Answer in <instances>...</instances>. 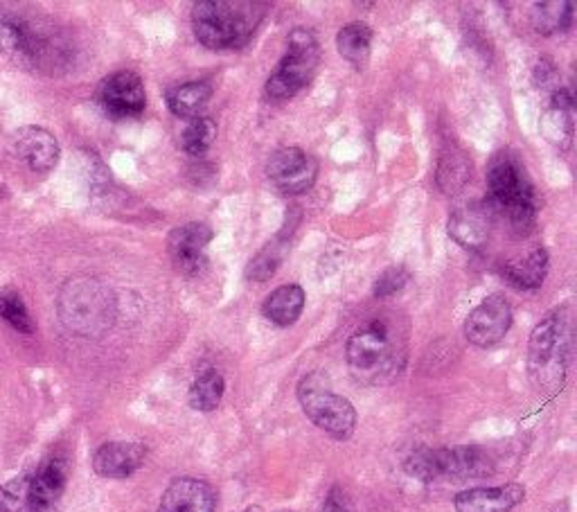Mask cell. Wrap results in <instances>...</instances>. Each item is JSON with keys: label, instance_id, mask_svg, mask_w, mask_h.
I'll use <instances>...</instances> for the list:
<instances>
[{"label": "cell", "instance_id": "23", "mask_svg": "<svg viewBox=\"0 0 577 512\" xmlns=\"http://www.w3.org/2000/svg\"><path fill=\"white\" fill-rule=\"evenodd\" d=\"M336 48L341 57L354 68H364L371 59L373 30L366 23H347L336 34Z\"/></svg>", "mask_w": 577, "mask_h": 512}, {"label": "cell", "instance_id": "9", "mask_svg": "<svg viewBox=\"0 0 577 512\" xmlns=\"http://www.w3.org/2000/svg\"><path fill=\"white\" fill-rule=\"evenodd\" d=\"M298 402L305 415L334 441H347L356 426V411L343 395L330 389L323 373H310L298 384Z\"/></svg>", "mask_w": 577, "mask_h": 512}, {"label": "cell", "instance_id": "17", "mask_svg": "<svg viewBox=\"0 0 577 512\" xmlns=\"http://www.w3.org/2000/svg\"><path fill=\"white\" fill-rule=\"evenodd\" d=\"M65 461L50 459L28 488V512H54L65 490Z\"/></svg>", "mask_w": 577, "mask_h": 512}, {"label": "cell", "instance_id": "3", "mask_svg": "<svg viewBox=\"0 0 577 512\" xmlns=\"http://www.w3.org/2000/svg\"><path fill=\"white\" fill-rule=\"evenodd\" d=\"M0 52L23 68L41 72H59L70 59V46L57 28L23 14L0 19Z\"/></svg>", "mask_w": 577, "mask_h": 512}, {"label": "cell", "instance_id": "19", "mask_svg": "<svg viewBox=\"0 0 577 512\" xmlns=\"http://www.w3.org/2000/svg\"><path fill=\"white\" fill-rule=\"evenodd\" d=\"M492 214L483 208H460L449 219V238L467 251H478L487 244Z\"/></svg>", "mask_w": 577, "mask_h": 512}, {"label": "cell", "instance_id": "10", "mask_svg": "<svg viewBox=\"0 0 577 512\" xmlns=\"http://www.w3.org/2000/svg\"><path fill=\"white\" fill-rule=\"evenodd\" d=\"M266 177L280 194H303L318 177V161L301 148H282L266 163Z\"/></svg>", "mask_w": 577, "mask_h": 512}, {"label": "cell", "instance_id": "26", "mask_svg": "<svg viewBox=\"0 0 577 512\" xmlns=\"http://www.w3.org/2000/svg\"><path fill=\"white\" fill-rule=\"evenodd\" d=\"M570 23H573L570 3H535L533 8V28L544 37L566 32Z\"/></svg>", "mask_w": 577, "mask_h": 512}, {"label": "cell", "instance_id": "35", "mask_svg": "<svg viewBox=\"0 0 577 512\" xmlns=\"http://www.w3.org/2000/svg\"><path fill=\"white\" fill-rule=\"evenodd\" d=\"M3 192H6V190H3V188H0V197H3Z\"/></svg>", "mask_w": 577, "mask_h": 512}, {"label": "cell", "instance_id": "29", "mask_svg": "<svg viewBox=\"0 0 577 512\" xmlns=\"http://www.w3.org/2000/svg\"><path fill=\"white\" fill-rule=\"evenodd\" d=\"M541 131L553 144L566 150L573 138V109H561L550 104V109L541 120Z\"/></svg>", "mask_w": 577, "mask_h": 512}, {"label": "cell", "instance_id": "11", "mask_svg": "<svg viewBox=\"0 0 577 512\" xmlns=\"http://www.w3.org/2000/svg\"><path fill=\"white\" fill-rule=\"evenodd\" d=\"M513 305L503 294H489L465 321V337L476 348H492L510 332Z\"/></svg>", "mask_w": 577, "mask_h": 512}, {"label": "cell", "instance_id": "7", "mask_svg": "<svg viewBox=\"0 0 577 512\" xmlns=\"http://www.w3.org/2000/svg\"><path fill=\"white\" fill-rule=\"evenodd\" d=\"M404 470L424 483L433 481H467L485 479L494 474L489 454L480 448H443V450H417L413 452Z\"/></svg>", "mask_w": 577, "mask_h": 512}, {"label": "cell", "instance_id": "30", "mask_svg": "<svg viewBox=\"0 0 577 512\" xmlns=\"http://www.w3.org/2000/svg\"><path fill=\"white\" fill-rule=\"evenodd\" d=\"M0 319L8 321L21 334L34 332L32 317H30L23 299L17 294V291H8V289L0 291Z\"/></svg>", "mask_w": 577, "mask_h": 512}, {"label": "cell", "instance_id": "22", "mask_svg": "<svg viewBox=\"0 0 577 512\" xmlns=\"http://www.w3.org/2000/svg\"><path fill=\"white\" fill-rule=\"evenodd\" d=\"M212 98V84L205 80L185 82L168 91V107L176 118H199Z\"/></svg>", "mask_w": 577, "mask_h": 512}, {"label": "cell", "instance_id": "27", "mask_svg": "<svg viewBox=\"0 0 577 512\" xmlns=\"http://www.w3.org/2000/svg\"><path fill=\"white\" fill-rule=\"evenodd\" d=\"M216 140V124L207 116H199L190 120V124L181 133V150L188 157H203L212 142Z\"/></svg>", "mask_w": 577, "mask_h": 512}, {"label": "cell", "instance_id": "1", "mask_svg": "<svg viewBox=\"0 0 577 512\" xmlns=\"http://www.w3.org/2000/svg\"><path fill=\"white\" fill-rule=\"evenodd\" d=\"M269 12L260 0H199L192 8V28L210 50H240L257 32Z\"/></svg>", "mask_w": 577, "mask_h": 512}, {"label": "cell", "instance_id": "18", "mask_svg": "<svg viewBox=\"0 0 577 512\" xmlns=\"http://www.w3.org/2000/svg\"><path fill=\"white\" fill-rule=\"evenodd\" d=\"M148 450L140 443H107L93 456L95 474L104 479H126L144 463Z\"/></svg>", "mask_w": 577, "mask_h": 512}, {"label": "cell", "instance_id": "21", "mask_svg": "<svg viewBox=\"0 0 577 512\" xmlns=\"http://www.w3.org/2000/svg\"><path fill=\"white\" fill-rule=\"evenodd\" d=\"M548 273V251L544 247L530 251L524 260L505 262L500 267V275L519 291L539 289Z\"/></svg>", "mask_w": 577, "mask_h": 512}, {"label": "cell", "instance_id": "33", "mask_svg": "<svg viewBox=\"0 0 577 512\" xmlns=\"http://www.w3.org/2000/svg\"><path fill=\"white\" fill-rule=\"evenodd\" d=\"M323 510L325 512H352L350 501H347V496L343 494L341 488H332V492L325 499V508Z\"/></svg>", "mask_w": 577, "mask_h": 512}, {"label": "cell", "instance_id": "32", "mask_svg": "<svg viewBox=\"0 0 577 512\" xmlns=\"http://www.w3.org/2000/svg\"><path fill=\"white\" fill-rule=\"evenodd\" d=\"M535 82L539 89H550V91H557L559 89V72L555 68L553 61L548 59H541L535 68Z\"/></svg>", "mask_w": 577, "mask_h": 512}, {"label": "cell", "instance_id": "34", "mask_svg": "<svg viewBox=\"0 0 577 512\" xmlns=\"http://www.w3.org/2000/svg\"><path fill=\"white\" fill-rule=\"evenodd\" d=\"M246 512H260V510H257V508H249Z\"/></svg>", "mask_w": 577, "mask_h": 512}, {"label": "cell", "instance_id": "25", "mask_svg": "<svg viewBox=\"0 0 577 512\" xmlns=\"http://www.w3.org/2000/svg\"><path fill=\"white\" fill-rule=\"evenodd\" d=\"M224 391H226V382L222 378V373L216 369H205L203 373L196 375L194 384L190 386V406L194 411H201V413H210L214 411L216 406L222 404V398H224Z\"/></svg>", "mask_w": 577, "mask_h": 512}, {"label": "cell", "instance_id": "14", "mask_svg": "<svg viewBox=\"0 0 577 512\" xmlns=\"http://www.w3.org/2000/svg\"><path fill=\"white\" fill-rule=\"evenodd\" d=\"M214 233L207 224H185L170 233L168 251L174 267L181 273H199L205 267V249L212 242Z\"/></svg>", "mask_w": 577, "mask_h": 512}, {"label": "cell", "instance_id": "28", "mask_svg": "<svg viewBox=\"0 0 577 512\" xmlns=\"http://www.w3.org/2000/svg\"><path fill=\"white\" fill-rule=\"evenodd\" d=\"M286 255V244L282 240V235L277 240H273L271 244H266L249 264L246 269V278L253 282H266L269 278L275 275V271L280 269L282 260Z\"/></svg>", "mask_w": 577, "mask_h": 512}, {"label": "cell", "instance_id": "5", "mask_svg": "<svg viewBox=\"0 0 577 512\" xmlns=\"http://www.w3.org/2000/svg\"><path fill=\"white\" fill-rule=\"evenodd\" d=\"M568 350H570V321L568 305L548 312L533 330L528 343V373L533 384L557 395L564 389L568 371Z\"/></svg>", "mask_w": 577, "mask_h": 512}, {"label": "cell", "instance_id": "20", "mask_svg": "<svg viewBox=\"0 0 577 512\" xmlns=\"http://www.w3.org/2000/svg\"><path fill=\"white\" fill-rule=\"evenodd\" d=\"M305 310V289L301 284H282L266 297L262 312L264 317L277 325L288 328L294 325Z\"/></svg>", "mask_w": 577, "mask_h": 512}, {"label": "cell", "instance_id": "8", "mask_svg": "<svg viewBox=\"0 0 577 512\" xmlns=\"http://www.w3.org/2000/svg\"><path fill=\"white\" fill-rule=\"evenodd\" d=\"M318 63L321 48L316 34L307 28L292 30L286 39V54L280 59L266 82V96L275 102L292 100L312 82Z\"/></svg>", "mask_w": 577, "mask_h": 512}, {"label": "cell", "instance_id": "12", "mask_svg": "<svg viewBox=\"0 0 577 512\" xmlns=\"http://www.w3.org/2000/svg\"><path fill=\"white\" fill-rule=\"evenodd\" d=\"M102 109L115 120L138 118L148 107V93H144L142 80L133 70H118L109 76L98 91Z\"/></svg>", "mask_w": 577, "mask_h": 512}, {"label": "cell", "instance_id": "24", "mask_svg": "<svg viewBox=\"0 0 577 512\" xmlns=\"http://www.w3.org/2000/svg\"><path fill=\"white\" fill-rule=\"evenodd\" d=\"M472 179V161L463 150H445L438 170H436V183L445 194H454L465 188V183Z\"/></svg>", "mask_w": 577, "mask_h": 512}, {"label": "cell", "instance_id": "16", "mask_svg": "<svg viewBox=\"0 0 577 512\" xmlns=\"http://www.w3.org/2000/svg\"><path fill=\"white\" fill-rule=\"evenodd\" d=\"M214 505L216 494L210 483L181 476L168 485L156 512H214Z\"/></svg>", "mask_w": 577, "mask_h": 512}, {"label": "cell", "instance_id": "2", "mask_svg": "<svg viewBox=\"0 0 577 512\" xmlns=\"http://www.w3.org/2000/svg\"><path fill=\"white\" fill-rule=\"evenodd\" d=\"M404 337L388 317L366 321L345 345L352 375L366 384H379L395 378L404 365Z\"/></svg>", "mask_w": 577, "mask_h": 512}, {"label": "cell", "instance_id": "15", "mask_svg": "<svg viewBox=\"0 0 577 512\" xmlns=\"http://www.w3.org/2000/svg\"><path fill=\"white\" fill-rule=\"evenodd\" d=\"M526 499V488L505 483L494 488H469L454 499L456 512H510Z\"/></svg>", "mask_w": 577, "mask_h": 512}, {"label": "cell", "instance_id": "31", "mask_svg": "<svg viewBox=\"0 0 577 512\" xmlns=\"http://www.w3.org/2000/svg\"><path fill=\"white\" fill-rule=\"evenodd\" d=\"M408 278H411V275H408V271H406L402 264H399V267H391V269H386V271L377 278V282H375L373 297L379 299V301L395 297L397 291H402V289L406 287Z\"/></svg>", "mask_w": 577, "mask_h": 512}, {"label": "cell", "instance_id": "4", "mask_svg": "<svg viewBox=\"0 0 577 512\" xmlns=\"http://www.w3.org/2000/svg\"><path fill=\"white\" fill-rule=\"evenodd\" d=\"M487 203L492 217H500L517 233H526L537 219L539 199L524 165L510 154H496L487 168Z\"/></svg>", "mask_w": 577, "mask_h": 512}, {"label": "cell", "instance_id": "13", "mask_svg": "<svg viewBox=\"0 0 577 512\" xmlns=\"http://www.w3.org/2000/svg\"><path fill=\"white\" fill-rule=\"evenodd\" d=\"M10 144L14 154L37 174L50 172L59 161V142L43 127H21L12 133Z\"/></svg>", "mask_w": 577, "mask_h": 512}, {"label": "cell", "instance_id": "6", "mask_svg": "<svg viewBox=\"0 0 577 512\" xmlns=\"http://www.w3.org/2000/svg\"><path fill=\"white\" fill-rule=\"evenodd\" d=\"M118 317V299L113 291L95 278L68 280L59 294L61 323L80 337H102Z\"/></svg>", "mask_w": 577, "mask_h": 512}]
</instances>
